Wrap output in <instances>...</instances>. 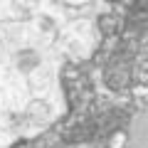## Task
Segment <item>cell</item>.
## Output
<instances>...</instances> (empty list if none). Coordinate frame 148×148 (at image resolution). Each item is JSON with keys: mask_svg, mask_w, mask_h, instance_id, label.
I'll use <instances>...</instances> for the list:
<instances>
[{"mask_svg": "<svg viewBox=\"0 0 148 148\" xmlns=\"http://www.w3.org/2000/svg\"><path fill=\"white\" fill-rule=\"evenodd\" d=\"M94 40H96V32L86 20L72 22L69 27H64V30L57 32V42L62 47V52L69 54V57H77V59L91 52Z\"/></svg>", "mask_w": 148, "mask_h": 148, "instance_id": "2", "label": "cell"}, {"mask_svg": "<svg viewBox=\"0 0 148 148\" xmlns=\"http://www.w3.org/2000/svg\"><path fill=\"white\" fill-rule=\"evenodd\" d=\"M27 99H30V89L22 74H17L10 64H0V121L17 116Z\"/></svg>", "mask_w": 148, "mask_h": 148, "instance_id": "1", "label": "cell"}, {"mask_svg": "<svg viewBox=\"0 0 148 148\" xmlns=\"http://www.w3.org/2000/svg\"><path fill=\"white\" fill-rule=\"evenodd\" d=\"M8 141H10V133H8V131H5V128L0 126V148L5 146V143H8Z\"/></svg>", "mask_w": 148, "mask_h": 148, "instance_id": "5", "label": "cell"}, {"mask_svg": "<svg viewBox=\"0 0 148 148\" xmlns=\"http://www.w3.org/2000/svg\"><path fill=\"white\" fill-rule=\"evenodd\" d=\"M54 82V67L49 64V59H45L37 69H32L25 77V84L30 89V94H45Z\"/></svg>", "mask_w": 148, "mask_h": 148, "instance_id": "3", "label": "cell"}, {"mask_svg": "<svg viewBox=\"0 0 148 148\" xmlns=\"http://www.w3.org/2000/svg\"><path fill=\"white\" fill-rule=\"evenodd\" d=\"M69 3H86V0H69Z\"/></svg>", "mask_w": 148, "mask_h": 148, "instance_id": "6", "label": "cell"}, {"mask_svg": "<svg viewBox=\"0 0 148 148\" xmlns=\"http://www.w3.org/2000/svg\"><path fill=\"white\" fill-rule=\"evenodd\" d=\"M40 0H10V5H20V8H32L37 5Z\"/></svg>", "mask_w": 148, "mask_h": 148, "instance_id": "4", "label": "cell"}]
</instances>
